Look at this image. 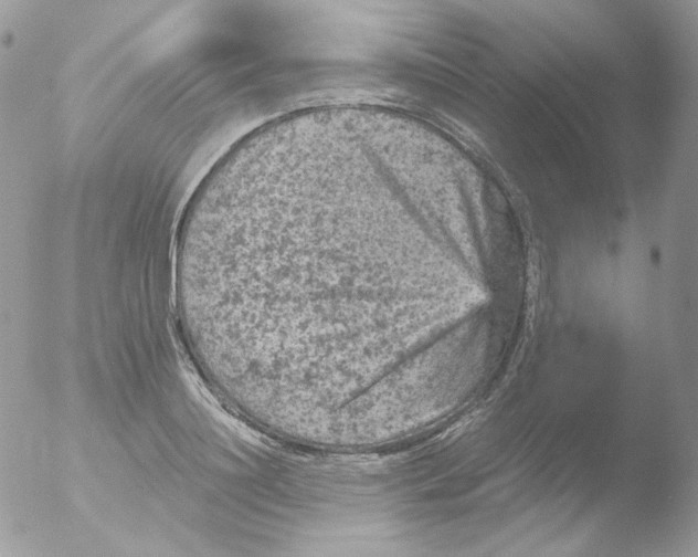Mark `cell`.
I'll return each mask as SVG.
<instances>
[{
    "instance_id": "6da1fadb",
    "label": "cell",
    "mask_w": 698,
    "mask_h": 557,
    "mask_svg": "<svg viewBox=\"0 0 698 557\" xmlns=\"http://www.w3.org/2000/svg\"><path fill=\"white\" fill-rule=\"evenodd\" d=\"M393 248L358 208L286 180H204L182 217L174 265L197 360L263 387L360 357L392 325Z\"/></svg>"
}]
</instances>
